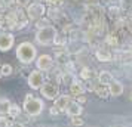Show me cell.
I'll use <instances>...</instances> for the list:
<instances>
[{"label":"cell","instance_id":"1","mask_svg":"<svg viewBox=\"0 0 132 127\" xmlns=\"http://www.w3.org/2000/svg\"><path fill=\"white\" fill-rule=\"evenodd\" d=\"M22 108H24L25 114L30 115V117H37V115L42 114L43 108H45V105H43V101L42 99H39V97H34L33 95H27L24 99V105H22Z\"/></svg>","mask_w":132,"mask_h":127},{"label":"cell","instance_id":"2","mask_svg":"<svg viewBox=\"0 0 132 127\" xmlns=\"http://www.w3.org/2000/svg\"><path fill=\"white\" fill-rule=\"evenodd\" d=\"M37 50L34 47V44L30 42H24L21 43L18 47H16V58H18L22 64H30L36 59Z\"/></svg>","mask_w":132,"mask_h":127},{"label":"cell","instance_id":"3","mask_svg":"<svg viewBox=\"0 0 132 127\" xmlns=\"http://www.w3.org/2000/svg\"><path fill=\"white\" fill-rule=\"evenodd\" d=\"M56 36H58L56 28L52 27V25H46V27L39 28V31L36 34V40L42 46H49V44H52L55 42V37Z\"/></svg>","mask_w":132,"mask_h":127},{"label":"cell","instance_id":"4","mask_svg":"<svg viewBox=\"0 0 132 127\" xmlns=\"http://www.w3.org/2000/svg\"><path fill=\"white\" fill-rule=\"evenodd\" d=\"M39 90L45 99H51V101H55L58 97V93H60V89L55 83H43V86Z\"/></svg>","mask_w":132,"mask_h":127},{"label":"cell","instance_id":"5","mask_svg":"<svg viewBox=\"0 0 132 127\" xmlns=\"http://www.w3.org/2000/svg\"><path fill=\"white\" fill-rule=\"evenodd\" d=\"M27 81H28V86H30L31 89H34V90L40 89V87L43 86V83H45L43 73H42V71H39V70L31 71L30 75H28V79H27Z\"/></svg>","mask_w":132,"mask_h":127},{"label":"cell","instance_id":"6","mask_svg":"<svg viewBox=\"0 0 132 127\" xmlns=\"http://www.w3.org/2000/svg\"><path fill=\"white\" fill-rule=\"evenodd\" d=\"M54 65V59H52V56H49V55H40L39 58L36 59V67L39 71H49L51 68Z\"/></svg>","mask_w":132,"mask_h":127},{"label":"cell","instance_id":"7","mask_svg":"<svg viewBox=\"0 0 132 127\" xmlns=\"http://www.w3.org/2000/svg\"><path fill=\"white\" fill-rule=\"evenodd\" d=\"M27 13H28V16L31 19H40L43 16V13H45V6L42 3H33V5L28 6Z\"/></svg>","mask_w":132,"mask_h":127},{"label":"cell","instance_id":"8","mask_svg":"<svg viewBox=\"0 0 132 127\" xmlns=\"http://www.w3.org/2000/svg\"><path fill=\"white\" fill-rule=\"evenodd\" d=\"M70 102H71V96H68V95H61V96H58L54 101V108L56 109L58 112H62V111L67 109V106H68Z\"/></svg>","mask_w":132,"mask_h":127},{"label":"cell","instance_id":"9","mask_svg":"<svg viewBox=\"0 0 132 127\" xmlns=\"http://www.w3.org/2000/svg\"><path fill=\"white\" fill-rule=\"evenodd\" d=\"M13 36L9 33H0V50L6 52L13 46Z\"/></svg>","mask_w":132,"mask_h":127},{"label":"cell","instance_id":"10","mask_svg":"<svg viewBox=\"0 0 132 127\" xmlns=\"http://www.w3.org/2000/svg\"><path fill=\"white\" fill-rule=\"evenodd\" d=\"M65 112L70 115L71 118H73V117H80V114L83 112V108H82V105H80V103H77L76 101H71V102L68 103Z\"/></svg>","mask_w":132,"mask_h":127},{"label":"cell","instance_id":"11","mask_svg":"<svg viewBox=\"0 0 132 127\" xmlns=\"http://www.w3.org/2000/svg\"><path fill=\"white\" fill-rule=\"evenodd\" d=\"M123 90H125V87H123V84L120 83V81H116V80H113L110 84H108V93H110V96H120L122 93H123Z\"/></svg>","mask_w":132,"mask_h":127},{"label":"cell","instance_id":"12","mask_svg":"<svg viewBox=\"0 0 132 127\" xmlns=\"http://www.w3.org/2000/svg\"><path fill=\"white\" fill-rule=\"evenodd\" d=\"M96 58H98V61H101V62H110L111 61V58H113V55H111V52L110 50H107V49H96Z\"/></svg>","mask_w":132,"mask_h":127},{"label":"cell","instance_id":"13","mask_svg":"<svg viewBox=\"0 0 132 127\" xmlns=\"http://www.w3.org/2000/svg\"><path fill=\"white\" fill-rule=\"evenodd\" d=\"M70 93H71V96H76V97L83 95L85 86L82 83H79V81H73V83H70Z\"/></svg>","mask_w":132,"mask_h":127},{"label":"cell","instance_id":"14","mask_svg":"<svg viewBox=\"0 0 132 127\" xmlns=\"http://www.w3.org/2000/svg\"><path fill=\"white\" fill-rule=\"evenodd\" d=\"M113 80H114L113 75H111V73H108V71H101V73L98 74V83L102 86H108Z\"/></svg>","mask_w":132,"mask_h":127},{"label":"cell","instance_id":"15","mask_svg":"<svg viewBox=\"0 0 132 127\" xmlns=\"http://www.w3.org/2000/svg\"><path fill=\"white\" fill-rule=\"evenodd\" d=\"M94 92H95L100 97H102V99H105V97L110 96V93H108V86L100 84V86H96V87H95V90H94Z\"/></svg>","mask_w":132,"mask_h":127},{"label":"cell","instance_id":"16","mask_svg":"<svg viewBox=\"0 0 132 127\" xmlns=\"http://www.w3.org/2000/svg\"><path fill=\"white\" fill-rule=\"evenodd\" d=\"M11 106V101H7L6 97H0V115H6Z\"/></svg>","mask_w":132,"mask_h":127},{"label":"cell","instance_id":"17","mask_svg":"<svg viewBox=\"0 0 132 127\" xmlns=\"http://www.w3.org/2000/svg\"><path fill=\"white\" fill-rule=\"evenodd\" d=\"M21 109L16 103H11V106H9V111H7V115L9 117H12V118H18L19 114H21Z\"/></svg>","mask_w":132,"mask_h":127},{"label":"cell","instance_id":"18","mask_svg":"<svg viewBox=\"0 0 132 127\" xmlns=\"http://www.w3.org/2000/svg\"><path fill=\"white\" fill-rule=\"evenodd\" d=\"M12 73H13V68H12V65H9V64H5V65L0 67V74H2L3 77H7V75H11Z\"/></svg>","mask_w":132,"mask_h":127},{"label":"cell","instance_id":"19","mask_svg":"<svg viewBox=\"0 0 132 127\" xmlns=\"http://www.w3.org/2000/svg\"><path fill=\"white\" fill-rule=\"evenodd\" d=\"M105 43H107L108 46H113V47H116L117 46V37L114 36V34H108L107 38H105Z\"/></svg>","mask_w":132,"mask_h":127},{"label":"cell","instance_id":"20","mask_svg":"<svg viewBox=\"0 0 132 127\" xmlns=\"http://www.w3.org/2000/svg\"><path fill=\"white\" fill-rule=\"evenodd\" d=\"M80 77H82L83 80H89L90 77H92V71H90L88 67H83L82 71H80Z\"/></svg>","mask_w":132,"mask_h":127},{"label":"cell","instance_id":"21","mask_svg":"<svg viewBox=\"0 0 132 127\" xmlns=\"http://www.w3.org/2000/svg\"><path fill=\"white\" fill-rule=\"evenodd\" d=\"M0 127H11V121H9L7 117L0 115Z\"/></svg>","mask_w":132,"mask_h":127},{"label":"cell","instance_id":"22","mask_svg":"<svg viewBox=\"0 0 132 127\" xmlns=\"http://www.w3.org/2000/svg\"><path fill=\"white\" fill-rule=\"evenodd\" d=\"M56 58H58V62H61V64H67V62H68V55L67 53H62V52H61V53H58Z\"/></svg>","mask_w":132,"mask_h":127},{"label":"cell","instance_id":"23","mask_svg":"<svg viewBox=\"0 0 132 127\" xmlns=\"http://www.w3.org/2000/svg\"><path fill=\"white\" fill-rule=\"evenodd\" d=\"M71 124H73V126H83L85 121L82 120L80 117H73V118H71Z\"/></svg>","mask_w":132,"mask_h":127},{"label":"cell","instance_id":"24","mask_svg":"<svg viewBox=\"0 0 132 127\" xmlns=\"http://www.w3.org/2000/svg\"><path fill=\"white\" fill-rule=\"evenodd\" d=\"M46 2H48L51 6H60L61 3H62V0H46Z\"/></svg>","mask_w":132,"mask_h":127},{"label":"cell","instance_id":"25","mask_svg":"<svg viewBox=\"0 0 132 127\" xmlns=\"http://www.w3.org/2000/svg\"><path fill=\"white\" fill-rule=\"evenodd\" d=\"M76 102L80 103V105H82V103H85V102H86V96H85V95H80V96H77V101H76Z\"/></svg>","mask_w":132,"mask_h":127},{"label":"cell","instance_id":"26","mask_svg":"<svg viewBox=\"0 0 132 127\" xmlns=\"http://www.w3.org/2000/svg\"><path fill=\"white\" fill-rule=\"evenodd\" d=\"M0 2H2L5 6H11V5H13V3H15V0H0Z\"/></svg>","mask_w":132,"mask_h":127},{"label":"cell","instance_id":"27","mask_svg":"<svg viewBox=\"0 0 132 127\" xmlns=\"http://www.w3.org/2000/svg\"><path fill=\"white\" fill-rule=\"evenodd\" d=\"M11 127H24V124H22V123H19V121H15V123L11 124Z\"/></svg>","mask_w":132,"mask_h":127},{"label":"cell","instance_id":"28","mask_svg":"<svg viewBox=\"0 0 132 127\" xmlns=\"http://www.w3.org/2000/svg\"><path fill=\"white\" fill-rule=\"evenodd\" d=\"M18 3L21 5V6H25V5L28 3V0H18Z\"/></svg>","mask_w":132,"mask_h":127},{"label":"cell","instance_id":"29","mask_svg":"<svg viewBox=\"0 0 132 127\" xmlns=\"http://www.w3.org/2000/svg\"><path fill=\"white\" fill-rule=\"evenodd\" d=\"M51 114H54V115H55V114H58V111H56L54 106H52V108H51Z\"/></svg>","mask_w":132,"mask_h":127},{"label":"cell","instance_id":"30","mask_svg":"<svg viewBox=\"0 0 132 127\" xmlns=\"http://www.w3.org/2000/svg\"><path fill=\"white\" fill-rule=\"evenodd\" d=\"M128 28H129V30L132 31V21H131V22H129V24H128Z\"/></svg>","mask_w":132,"mask_h":127},{"label":"cell","instance_id":"31","mask_svg":"<svg viewBox=\"0 0 132 127\" xmlns=\"http://www.w3.org/2000/svg\"><path fill=\"white\" fill-rule=\"evenodd\" d=\"M129 99H131V101H132V92H131V93H129Z\"/></svg>","mask_w":132,"mask_h":127}]
</instances>
